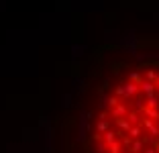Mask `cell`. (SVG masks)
Masks as SVG:
<instances>
[{
    "label": "cell",
    "mask_w": 159,
    "mask_h": 153,
    "mask_svg": "<svg viewBox=\"0 0 159 153\" xmlns=\"http://www.w3.org/2000/svg\"><path fill=\"white\" fill-rule=\"evenodd\" d=\"M122 76L100 104L90 153H159V76Z\"/></svg>",
    "instance_id": "cell-1"
}]
</instances>
